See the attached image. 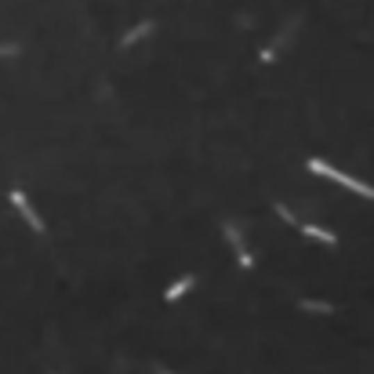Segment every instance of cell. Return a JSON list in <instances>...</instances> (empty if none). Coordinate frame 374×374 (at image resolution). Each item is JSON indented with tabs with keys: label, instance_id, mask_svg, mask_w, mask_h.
I'll return each mask as SVG.
<instances>
[{
	"label": "cell",
	"instance_id": "obj_1",
	"mask_svg": "<svg viewBox=\"0 0 374 374\" xmlns=\"http://www.w3.org/2000/svg\"><path fill=\"white\" fill-rule=\"evenodd\" d=\"M309 171L320 174V178H331V182H338L341 189H352V193H360V197L374 200V186H367V182H360V178H352V174L338 171V168H331V164H323V160H316V156L309 160Z\"/></svg>",
	"mask_w": 374,
	"mask_h": 374
},
{
	"label": "cell",
	"instance_id": "obj_2",
	"mask_svg": "<svg viewBox=\"0 0 374 374\" xmlns=\"http://www.w3.org/2000/svg\"><path fill=\"white\" fill-rule=\"evenodd\" d=\"M8 197H11V207L19 211V215H22V222L29 225V229H33V233H40V236H44V233H47V225H44V218H40L37 211H33V204L26 200V193H22V189H11Z\"/></svg>",
	"mask_w": 374,
	"mask_h": 374
},
{
	"label": "cell",
	"instance_id": "obj_3",
	"mask_svg": "<svg viewBox=\"0 0 374 374\" xmlns=\"http://www.w3.org/2000/svg\"><path fill=\"white\" fill-rule=\"evenodd\" d=\"M222 233H225V240H229V247L236 251L240 269H254V254L247 251V243H243V236H240L236 225H233V222H222Z\"/></svg>",
	"mask_w": 374,
	"mask_h": 374
},
{
	"label": "cell",
	"instance_id": "obj_4",
	"mask_svg": "<svg viewBox=\"0 0 374 374\" xmlns=\"http://www.w3.org/2000/svg\"><path fill=\"white\" fill-rule=\"evenodd\" d=\"M193 287H197V273H186L182 280H174V284H171V287L164 291V302H178L182 295H189Z\"/></svg>",
	"mask_w": 374,
	"mask_h": 374
},
{
	"label": "cell",
	"instance_id": "obj_5",
	"mask_svg": "<svg viewBox=\"0 0 374 374\" xmlns=\"http://www.w3.org/2000/svg\"><path fill=\"white\" fill-rule=\"evenodd\" d=\"M149 33H153V22H149V19H145V22H138L135 29H127V37H120V51H127V47H135L138 40H145Z\"/></svg>",
	"mask_w": 374,
	"mask_h": 374
},
{
	"label": "cell",
	"instance_id": "obj_6",
	"mask_svg": "<svg viewBox=\"0 0 374 374\" xmlns=\"http://www.w3.org/2000/svg\"><path fill=\"white\" fill-rule=\"evenodd\" d=\"M298 229H302L309 240H316V243H327V247H334V243H338V236H334L331 229H320V225H309V222H305V225H298Z\"/></svg>",
	"mask_w": 374,
	"mask_h": 374
},
{
	"label": "cell",
	"instance_id": "obj_7",
	"mask_svg": "<svg viewBox=\"0 0 374 374\" xmlns=\"http://www.w3.org/2000/svg\"><path fill=\"white\" fill-rule=\"evenodd\" d=\"M298 305L309 309V313H331V309H334V305H327V302H309V298H298Z\"/></svg>",
	"mask_w": 374,
	"mask_h": 374
},
{
	"label": "cell",
	"instance_id": "obj_8",
	"mask_svg": "<svg viewBox=\"0 0 374 374\" xmlns=\"http://www.w3.org/2000/svg\"><path fill=\"white\" fill-rule=\"evenodd\" d=\"M273 211H276V215H280V218H284L287 225H298V218H295V215H291V211H287L284 204H273Z\"/></svg>",
	"mask_w": 374,
	"mask_h": 374
},
{
	"label": "cell",
	"instance_id": "obj_9",
	"mask_svg": "<svg viewBox=\"0 0 374 374\" xmlns=\"http://www.w3.org/2000/svg\"><path fill=\"white\" fill-rule=\"evenodd\" d=\"M22 44H0V55H19Z\"/></svg>",
	"mask_w": 374,
	"mask_h": 374
},
{
	"label": "cell",
	"instance_id": "obj_10",
	"mask_svg": "<svg viewBox=\"0 0 374 374\" xmlns=\"http://www.w3.org/2000/svg\"><path fill=\"white\" fill-rule=\"evenodd\" d=\"M156 374H171V371H168V367H156Z\"/></svg>",
	"mask_w": 374,
	"mask_h": 374
}]
</instances>
